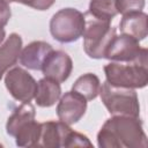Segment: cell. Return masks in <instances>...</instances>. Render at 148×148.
I'll return each mask as SVG.
<instances>
[{
	"label": "cell",
	"mask_w": 148,
	"mask_h": 148,
	"mask_svg": "<svg viewBox=\"0 0 148 148\" xmlns=\"http://www.w3.org/2000/svg\"><path fill=\"white\" fill-rule=\"evenodd\" d=\"M86 27L84 15L76 8H62L50 20V34L59 43L76 42L82 37Z\"/></svg>",
	"instance_id": "cell-4"
},
{
	"label": "cell",
	"mask_w": 148,
	"mask_h": 148,
	"mask_svg": "<svg viewBox=\"0 0 148 148\" xmlns=\"http://www.w3.org/2000/svg\"><path fill=\"white\" fill-rule=\"evenodd\" d=\"M3 1H6L7 3H10V2H18V3H21L22 2V0H3Z\"/></svg>",
	"instance_id": "cell-24"
},
{
	"label": "cell",
	"mask_w": 148,
	"mask_h": 148,
	"mask_svg": "<svg viewBox=\"0 0 148 148\" xmlns=\"http://www.w3.org/2000/svg\"><path fill=\"white\" fill-rule=\"evenodd\" d=\"M64 147H92V143L87 135L72 130L65 141Z\"/></svg>",
	"instance_id": "cell-20"
},
{
	"label": "cell",
	"mask_w": 148,
	"mask_h": 148,
	"mask_svg": "<svg viewBox=\"0 0 148 148\" xmlns=\"http://www.w3.org/2000/svg\"><path fill=\"white\" fill-rule=\"evenodd\" d=\"M99 148H146L147 135L139 117L112 116L97 133Z\"/></svg>",
	"instance_id": "cell-1"
},
{
	"label": "cell",
	"mask_w": 148,
	"mask_h": 148,
	"mask_svg": "<svg viewBox=\"0 0 148 148\" xmlns=\"http://www.w3.org/2000/svg\"><path fill=\"white\" fill-rule=\"evenodd\" d=\"M36 110L35 106L29 103H22L20 106L15 108L12 114L8 117L6 123V132L10 136H15L17 131L23 127L25 124L35 120Z\"/></svg>",
	"instance_id": "cell-15"
},
{
	"label": "cell",
	"mask_w": 148,
	"mask_h": 148,
	"mask_svg": "<svg viewBox=\"0 0 148 148\" xmlns=\"http://www.w3.org/2000/svg\"><path fill=\"white\" fill-rule=\"evenodd\" d=\"M88 12L94 18L110 22L118 14L116 0H90Z\"/></svg>",
	"instance_id": "cell-18"
},
{
	"label": "cell",
	"mask_w": 148,
	"mask_h": 148,
	"mask_svg": "<svg viewBox=\"0 0 148 148\" xmlns=\"http://www.w3.org/2000/svg\"><path fill=\"white\" fill-rule=\"evenodd\" d=\"M53 50L52 45L44 40H34L21 50L20 64L31 71H40L47 54Z\"/></svg>",
	"instance_id": "cell-11"
},
{
	"label": "cell",
	"mask_w": 148,
	"mask_h": 148,
	"mask_svg": "<svg viewBox=\"0 0 148 148\" xmlns=\"http://www.w3.org/2000/svg\"><path fill=\"white\" fill-rule=\"evenodd\" d=\"M40 134V123L32 120L21 127L15 134V145L18 147H36Z\"/></svg>",
	"instance_id": "cell-17"
},
{
	"label": "cell",
	"mask_w": 148,
	"mask_h": 148,
	"mask_svg": "<svg viewBox=\"0 0 148 148\" xmlns=\"http://www.w3.org/2000/svg\"><path fill=\"white\" fill-rule=\"evenodd\" d=\"M22 37L13 32L0 44V80L17 61L22 50Z\"/></svg>",
	"instance_id": "cell-12"
},
{
	"label": "cell",
	"mask_w": 148,
	"mask_h": 148,
	"mask_svg": "<svg viewBox=\"0 0 148 148\" xmlns=\"http://www.w3.org/2000/svg\"><path fill=\"white\" fill-rule=\"evenodd\" d=\"M5 86L14 99L29 103L35 97L37 81L27 69L13 67L5 73Z\"/></svg>",
	"instance_id": "cell-7"
},
{
	"label": "cell",
	"mask_w": 148,
	"mask_h": 148,
	"mask_svg": "<svg viewBox=\"0 0 148 148\" xmlns=\"http://www.w3.org/2000/svg\"><path fill=\"white\" fill-rule=\"evenodd\" d=\"M10 16H12V12L9 3H7L3 0H0V27L7 25Z\"/></svg>",
	"instance_id": "cell-22"
},
{
	"label": "cell",
	"mask_w": 148,
	"mask_h": 148,
	"mask_svg": "<svg viewBox=\"0 0 148 148\" xmlns=\"http://www.w3.org/2000/svg\"><path fill=\"white\" fill-rule=\"evenodd\" d=\"M40 71L43 72L44 77L62 83L72 74V58L62 50H52L45 58Z\"/></svg>",
	"instance_id": "cell-8"
},
{
	"label": "cell",
	"mask_w": 148,
	"mask_h": 148,
	"mask_svg": "<svg viewBox=\"0 0 148 148\" xmlns=\"http://www.w3.org/2000/svg\"><path fill=\"white\" fill-rule=\"evenodd\" d=\"M104 74L110 84L141 89L148 84V61H110L104 66Z\"/></svg>",
	"instance_id": "cell-2"
},
{
	"label": "cell",
	"mask_w": 148,
	"mask_h": 148,
	"mask_svg": "<svg viewBox=\"0 0 148 148\" xmlns=\"http://www.w3.org/2000/svg\"><path fill=\"white\" fill-rule=\"evenodd\" d=\"M98 95L111 116H140V103L135 89L113 86L104 81Z\"/></svg>",
	"instance_id": "cell-3"
},
{
	"label": "cell",
	"mask_w": 148,
	"mask_h": 148,
	"mask_svg": "<svg viewBox=\"0 0 148 148\" xmlns=\"http://www.w3.org/2000/svg\"><path fill=\"white\" fill-rule=\"evenodd\" d=\"M87 99L77 92L71 90L60 96L57 105V116L59 120L67 125L76 124L87 111Z\"/></svg>",
	"instance_id": "cell-9"
},
{
	"label": "cell",
	"mask_w": 148,
	"mask_h": 148,
	"mask_svg": "<svg viewBox=\"0 0 148 148\" xmlns=\"http://www.w3.org/2000/svg\"><path fill=\"white\" fill-rule=\"evenodd\" d=\"M60 96H61V87L59 82L47 77H43L37 82V88L34 99L38 106L50 108L54 105L56 102L59 101Z\"/></svg>",
	"instance_id": "cell-14"
},
{
	"label": "cell",
	"mask_w": 148,
	"mask_h": 148,
	"mask_svg": "<svg viewBox=\"0 0 148 148\" xmlns=\"http://www.w3.org/2000/svg\"><path fill=\"white\" fill-rule=\"evenodd\" d=\"M72 131L71 125L61 120H49L40 123V134L36 147L60 148L65 146V141Z\"/></svg>",
	"instance_id": "cell-10"
},
{
	"label": "cell",
	"mask_w": 148,
	"mask_h": 148,
	"mask_svg": "<svg viewBox=\"0 0 148 148\" xmlns=\"http://www.w3.org/2000/svg\"><path fill=\"white\" fill-rule=\"evenodd\" d=\"M56 0H22L21 3L37 10H46L53 6Z\"/></svg>",
	"instance_id": "cell-21"
},
{
	"label": "cell",
	"mask_w": 148,
	"mask_h": 148,
	"mask_svg": "<svg viewBox=\"0 0 148 148\" xmlns=\"http://www.w3.org/2000/svg\"><path fill=\"white\" fill-rule=\"evenodd\" d=\"M148 51L140 46L139 42L126 35H116L109 43L104 58L110 61H148Z\"/></svg>",
	"instance_id": "cell-6"
},
{
	"label": "cell",
	"mask_w": 148,
	"mask_h": 148,
	"mask_svg": "<svg viewBox=\"0 0 148 148\" xmlns=\"http://www.w3.org/2000/svg\"><path fill=\"white\" fill-rule=\"evenodd\" d=\"M101 89V81L94 73H86L79 76L72 86V90L84 97L87 101L95 99Z\"/></svg>",
	"instance_id": "cell-16"
},
{
	"label": "cell",
	"mask_w": 148,
	"mask_h": 148,
	"mask_svg": "<svg viewBox=\"0 0 148 148\" xmlns=\"http://www.w3.org/2000/svg\"><path fill=\"white\" fill-rule=\"evenodd\" d=\"M146 0H116V8L118 14L125 15L135 12H142Z\"/></svg>",
	"instance_id": "cell-19"
},
{
	"label": "cell",
	"mask_w": 148,
	"mask_h": 148,
	"mask_svg": "<svg viewBox=\"0 0 148 148\" xmlns=\"http://www.w3.org/2000/svg\"><path fill=\"white\" fill-rule=\"evenodd\" d=\"M5 37H6V31H5V28L3 27H0V44L5 40Z\"/></svg>",
	"instance_id": "cell-23"
},
{
	"label": "cell",
	"mask_w": 148,
	"mask_h": 148,
	"mask_svg": "<svg viewBox=\"0 0 148 148\" xmlns=\"http://www.w3.org/2000/svg\"><path fill=\"white\" fill-rule=\"evenodd\" d=\"M117 35V29L110 21L92 18L86 22L83 30V50L91 59H103L111 39Z\"/></svg>",
	"instance_id": "cell-5"
},
{
	"label": "cell",
	"mask_w": 148,
	"mask_h": 148,
	"mask_svg": "<svg viewBox=\"0 0 148 148\" xmlns=\"http://www.w3.org/2000/svg\"><path fill=\"white\" fill-rule=\"evenodd\" d=\"M148 16L143 12H135L123 15L119 22V29L123 35L130 36L138 42L143 40L148 34Z\"/></svg>",
	"instance_id": "cell-13"
}]
</instances>
